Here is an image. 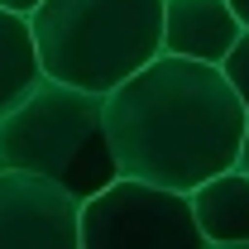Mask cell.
Wrapping results in <instances>:
<instances>
[{"label": "cell", "mask_w": 249, "mask_h": 249, "mask_svg": "<svg viewBox=\"0 0 249 249\" xmlns=\"http://www.w3.org/2000/svg\"><path fill=\"white\" fill-rule=\"evenodd\" d=\"M101 106L120 178L168 192H196L206 178L235 168L249 120L220 67L168 53L124 77Z\"/></svg>", "instance_id": "1"}, {"label": "cell", "mask_w": 249, "mask_h": 249, "mask_svg": "<svg viewBox=\"0 0 249 249\" xmlns=\"http://www.w3.org/2000/svg\"><path fill=\"white\" fill-rule=\"evenodd\" d=\"M29 29L48 82L110 96L163 53V0H43Z\"/></svg>", "instance_id": "2"}, {"label": "cell", "mask_w": 249, "mask_h": 249, "mask_svg": "<svg viewBox=\"0 0 249 249\" xmlns=\"http://www.w3.org/2000/svg\"><path fill=\"white\" fill-rule=\"evenodd\" d=\"M0 168L48 178L77 201L110 187L120 168L110 154L101 96L43 77L19 106L0 115Z\"/></svg>", "instance_id": "3"}, {"label": "cell", "mask_w": 249, "mask_h": 249, "mask_svg": "<svg viewBox=\"0 0 249 249\" xmlns=\"http://www.w3.org/2000/svg\"><path fill=\"white\" fill-rule=\"evenodd\" d=\"M82 249H206L187 192L115 178L82 201Z\"/></svg>", "instance_id": "4"}, {"label": "cell", "mask_w": 249, "mask_h": 249, "mask_svg": "<svg viewBox=\"0 0 249 249\" xmlns=\"http://www.w3.org/2000/svg\"><path fill=\"white\" fill-rule=\"evenodd\" d=\"M82 201L48 178L0 168V249H82Z\"/></svg>", "instance_id": "5"}, {"label": "cell", "mask_w": 249, "mask_h": 249, "mask_svg": "<svg viewBox=\"0 0 249 249\" xmlns=\"http://www.w3.org/2000/svg\"><path fill=\"white\" fill-rule=\"evenodd\" d=\"M240 19L225 0H163V53L220 67L240 38Z\"/></svg>", "instance_id": "6"}, {"label": "cell", "mask_w": 249, "mask_h": 249, "mask_svg": "<svg viewBox=\"0 0 249 249\" xmlns=\"http://www.w3.org/2000/svg\"><path fill=\"white\" fill-rule=\"evenodd\" d=\"M192 201V216L206 245H240L249 240V178L240 168H225L216 178L187 192Z\"/></svg>", "instance_id": "7"}, {"label": "cell", "mask_w": 249, "mask_h": 249, "mask_svg": "<svg viewBox=\"0 0 249 249\" xmlns=\"http://www.w3.org/2000/svg\"><path fill=\"white\" fill-rule=\"evenodd\" d=\"M38 82H43V67H38V53H34L29 19L0 10V115L10 106H19Z\"/></svg>", "instance_id": "8"}, {"label": "cell", "mask_w": 249, "mask_h": 249, "mask_svg": "<svg viewBox=\"0 0 249 249\" xmlns=\"http://www.w3.org/2000/svg\"><path fill=\"white\" fill-rule=\"evenodd\" d=\"M220 77L230 82V91L240 96V106H245V115H249V29L235 38V48L225 53V62H220Z\"/></svg>", "instance_id": "9"}, {"label": "cell", "mask_w": 249, "mask_h": 249, "mask_svg": "<svg viewBox=\"0 0 249 249\" xmlns=\"http://www.w3.org/2000/svg\"><path fill=\"white\" fill-rule=\"evenodd\" d=\"M38 5H43V0H0V10H10V15H24V19H29Z\"/></svg>", "instance_id": "10"}, {"label": "cell", "mask_w": 249, "mask_h": 249, "mask_svg": "<svg viewBox=\"0 0 249 249\" xmlns=\"http://www.w3.org/2000/svg\"><path fill=\"white\" fill-rule=\"evenodd\" d=\"M235 168L249 178V120H245V139H240V158H235Z\"/></svg>", "instance_id": "11"}, {"label": "cell", "mask_w": 249, "mask_h": 249, "mask_svg": "<svg viewBox=\"0 0 249 249\" xmlns=\"http://www.w3.org/2000/svg\"><path fill=\"white\" fill-rule=\"evenodd\" d=\"M230 5V15L240 19V29H249V0H225Z\"/></svg>", "instance_id": "12"}, {"label": "cell", "mask_w": 249, "mask_h": 249, "mask_svg": "<svg viewBox=\"0 0 249 249\" xmlns=\"http://www.w3.org/2000/svg\"><path fill=\"white\" fill-rule=\"evenodd\" d=\"M206 249H249V240H240V245H206Z\"/></svg>", "instance_id": "13"}]
</instances>
